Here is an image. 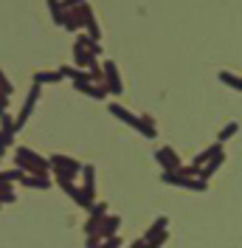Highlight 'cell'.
<instances>
[{
	"label": "cell",
	"mask_w": 242,
	"mask_h": 248,
	"mask_svg": "<svg viewBox=\"0 0 242 248\" xmlns=\"http://www.w3.org/2000/svg\"><path fill=\"white\" fill-rule=\"evenodd\" d=\"M155 161L164 167V172H181V167H183L181 155L175 153L172 147H158L155 150Z\"/></svg>",
	"instance_id": "cell-10"
},
{
	"label": "cell",
	"mask_w": 242,
	"mask_h": 248,
	"mask_svg": "<svg viewBox=\"0 0 242 248\" xmlns=\"http://www.w3.org/2000/svg\"><path fill=\"white\" fill-rule=\"evenodd\" d=\"M57 184H60L62 189H65V195H68L76 206H82V209H91L93 203H96V198H91V195L76 184V181H62V178H57Z\"/></svg>",
	"instance_id": "cell-9"
},
{
	"label": "cell",
	"mask_w": 242,
	"mask_h": 248,
	"mask_svg": "<svg viewBox=\"0 0 242 248\" xmlns=\"http://www.w3.org/2000/svg\"><path fill=\"white\" fill-rule=\"evenodd\" d=\"M74 46H82V48H88L93 57H102L105 51H102V43H96V40H91L88 34H76V40H74Z\"/></svg>",
	"instance_id": "cell-18"
},
{
	"label": "cell",
	"mask_w": 242,
	"mask_h": 248,
	"mask_svg": "<svg viewBox=\"0 0 242 248\" xmlns=\"http://www.w3.org/2000/svg\"><path fill=\"white\" fill-rule=\"evenodd\" d=\"M237 133H240V122H231V124H226V127L220 130L217 141H220V144H226V141H231L234 136H237Z\"/></svg>",
	"instance_id": "cell-23"
},
{
	"label": "cell",
	"mask_w": 242,
	"mask_h": 248,
	"mask_svg": "<svg viewBox=\"0 0 242 248\" xmlns=\"http://www.w3.org/2000/svg\"><path fill=\"white\" fill-rule=\"evenodd\" d=\"M82 96H91V99H107V88L105 85H96V82H82V85H74Z\"/></svg>",
	"instance_id": "cell-13"
},
{
	"label": "cell",
	"mask_w": 242,
	"mask_h": 248,
	"mask_svg": "<svg viewBox=\"0 0 242 248\" xmlns=\"http://www.w3.org/2000/svg\"><path fill=\"white\" fill-rule=\"evenodd\" d=\"M48 170L54 172L57 178H62V181H76L79 178V170H82V164L76 161V158H71V155H51L48 158Z\"/></svg>",
	"instance_id": "cell-4"
},
{
	"label": "cell",
	"mask_w": 242,
	"mask_h": 248,
	"mask_svg": "<svg viewBox=\"0 0 242 248\" xmlns=\"http://www.w3.org/2000/svg\"><path fill=\"white\" fill-rule=\"evenodd\" d=\"M130 248H147V243H144V240L138 237V240H136V243H133V246H130Z\"/></svg>",
	"instance_id": "cell-31"
},
{
	"label": "cell",
	"mask_w": 242,
	"mask_h": 248,
	"mask_svg": "<svg viewBox=\"0 0 242 248\" xmlns=\"http://www.w3.org/2000/svg\"><path fill=\"white\" fill-rule=\"evenodd\" d=\"M17 184H23L26 189H48V186H51V178H48V175H26V172H23V178H20Z\"/></svg>",
	"instance_id": "cell-14"
},
{
	"label": "cell",
	"mask_w": 242,
	"mask_h": 248,
	"mask_svg": "<svg viewBox=\"0 0 242 248\" xmlns=\"http://www.w3.org/2000/svg\"><path fill=\"white\" fill-rule=\"evenodd\" d=\"M91 20H96L93 9L88 6V3H82V6H74V9H65V17H62L60 29H65L68 34H76L79 29H85Z\"/></svg>",
	"instance_id": "cell-3"
},
{
	"label": "cell",
	"mask_w": 242,
	"mask_h": 248,
	"mask_svg": "<svg viewBox=\"0 0 242 248\" xmlns=\"http://www.w3.org/2000/svg\"><path fill=\"white\" fill-rule=\"evenodd\" d=\"M79 175H82V189H85L91 198H96V167H91V164H82Z\"/></svg>",
	"instance_id": "cell-12"
},
{
	"label": "cell",
	"mask_w": 242,
	"mask_h": 248,
	"mask_svg": "<svg viewBox=\"0 0 242 248\" xmlns=\"http://www.w3.org/2000/svg\"><path fill=\"white\" fill-rule=\"evenodd\" d=\"M166 229H169V217H158V220L152 223L150 229L144 232V237H152V234H158V232H166Z\"/></svg>",
	"instance_id": "cell-24"
},
{
	"label": "cell",
	"mask_w": 242,
	"mask_h": 248,
	"mask_svg": "<svg viewBox=\"0 0 242 248\" xmlns=\"http://www.w3.org/2000/svg\"><path fill=\"white\" fill-rule=\"evenodd\" d=\"M0 130H3V133H9V136H17V133H20V130H17V124H15V116H12L9 110L0 116Z\"/></svg>",
	"instance_id": "cell-22"
},
{
	"label": "cell",
	"mask_w": 242,
	"mask_h": 248,
	"mask_svg": "<svg viewBox=\"0 0 242 248\" xmlns=\"http://www.w3.org/2000/svg\"><path fill=\"white\" fill-rule=\"evenodd\" d=\"M6 110H9V96H3V93H0V116H3Z\"/></svg>",
	"instance_id": "cell-30"
},
{
	"label": "cell",
	"mask_w": 242,
	"mask_h": 248,
	"mask_svg": "<svg viewBox=\"0 0 242 248\" xmlns=\"http://www.w3.org/2000/svg\"><path fill=\"white\" fill-rule=\"evenodd\" d=\"M31 82L40 85V88H43V85H57V82H62V74L60 71H37Z\"/></svg>",
	"instance_id": "cell-17"
},
{
	"label": "cell",
	"mask_w": 242,
	"mask_h": 248,
	"mask_svg": "<svg viewBox=\"0 0 242 248\" xmlns=\"http://www.w3.org/2000/svg\"><path fill=\"white\" fill-rule=\"evenodd\" d=\"M220 82H223V85H228L231 91H237V93L242 91V79H240V74H231V71H220Z\"/></svg>",
	"instance_id": "cell-19"
},
{
	"label": "cell",
	"mask_w": 242,
	"mask_h": 248,
	"mask_svg": "<svg viewBox=\"0 0 242 248\" xmlns=\"http://www.w3.org/2000/svg\"><path fill=\"white\" fill-rule=\"evenodd\" d=\"M15 201H17L15 184H3V181H0V206H6V203H15Z\"/></svg>",
	"instance_id": "cell-20"
},
{
	"label": "cell",
	"mask_w": 242,
	"mask_h": 248,
	"mask_svg": "<svg viewBox=\"0 0 242 248\" xmlns=\"http://www.w3.org/2000/svg\"><path fill=\"white\" fill-rule=\"evenodd\" d=\"M40 93H43V88L31 82V88H29V96H26V102H23V108H20V113L15 116V124H17V130H23V127H26V122H29V116L34 113V108H37V102H40Z\"/></svg>",
	"instance_id": "cell-8"
},
{
	"label": "cell",
	"mask_w": 242,
	"mask_h": 248,
	"mask_svg": "<svg viewBox=\"0 0 242 248\" xmlns=\"http://www.w3.org/2000/svg\"><path fill=\"white\" fill-rule=\"evenodd\" d=\"M107 215V203H93L91 206V217H88V223H85V234H91L96 229V223Z\"/></svg>",
	"instance_id": "cell-16"
},
{
	"label": "cell",
	"mask_w": 242,
	"mask_h": 248,
	"mask_svg": "<svg viewBox=\"0 0 242 248\" xmlns=\"http://www.w3.org/2000/svg\"><path fill=\"white\" fill-rule=\"evenodd\" d=\"M62 9H74V6H82V3H88V0H60Z\"/></svg>",
	"instance_id": "cell-29"
},
{
	"label": "cell",
	"mask_w": 242,
	"mask_h": 248,
	"mask_svg": "<svg viewBox=\"0 0 242 248\" xmlns=\"http://www.w3.org/2000/svg\"><path fill=\"white\" fill-rule=\"evenodd\" d=\"M96 60H99V57H93L88 48L74 46V68H85V71H88V65H93Z\"/></svg>",
	"instance_id": "cell-15"
},
{
	"label": "cell",
	"mask_w": 242,
	"mask_h": 248,
	"mask_svg": "<svg viewBox=\"0 0 242 248\" xmlns=\"http://www.w3.org/2000/svg\"><path fill=\"white\" fill-rule=\"evenodd\" d=\"M0 93H3V96H12V93H15V85H12V79L6 77L3 68H0Z\"/></svg>",
	"instance_id": "cell-26"
},
{
	"label": "cell",
	"mask_w": 242,
	"mask_h": 248,
	"mask_svg": "<svg viewBox=\"0 0 242 248\" xmlns=\"http://www.w3.org/2000/svg\"><path fill=\"white\" fill-rule=\"evenodd\" d=\"M161 181L169 186H178V189H186V192H206L209 184L200 181V178H186V175H178V172H161Z\"/></svg>",
	"instance_id": "cell-7"
},
{
	"label": "cell",
	"mask_w": 242,
	"mask_h": 248,
	"mask_svg": "<svg viewBox=\"0 0 242 248\" xmlns=\"http://www.w3.org/2000/svg\"><path fill=\"white\" fill-rule=\"evenodd\" d=\"M93 248H121V237L119 234H113V237H105V240H99Z\"/></svg>",
	"instance_id": "cell-27"
},
{
	"label": "cell",
	"mask_w": 242,
	"mask_h": 248,
	"mask_svg": "<svg viewBox=\"0 0 242 248\" xmlns=\"http://www.w3.org/2000/svg\"><path fill=\"white\" fill-rule=\"evenodd\" d=\"M223 164H226V153H217L214 158H209V161H206V164L200 167V172H197V178L209 184V178H212V175H217V170H220Z\"/></svg>",
	"instance_id": "cell-11"
},
{
	"label": "cell",
	"mask_w": 242,
	"mask_h": 248,
	"mask_svg": "<svg viewBox=\"0 0 242 248\" xmlns=\"http://www.w3.org/2000/svg\"><path fill=\"white\" fill-rule=\"evenodd\" d=\"M119 229H121V217L119 215H105L99 223H96V229L88 234V248H93L99 240H105V237L119 234Z\"/></svg>",
	"instance_id": "cell-5"
},
{
	"label": "cell",
	"mask_w": 242,
	"mask_h": 248,
	"mask_svg": "<svg viewBox=\"0 0 242 248\" xmlns=\"http://www.w3.org/2000/svg\"><path fill=\"white\" fill-rule=\"evenodd\" d=\"M12 144H15V136H9V133H3V130H0V158L6 155V150H9Z\"/></svg>",
	"instance_id": "cell-28"
},
{
	"label": "cell",
	"mask_w": 242,
	"mask_h": 248,
	"mask_svg": "<svg viewBox=\"0 0 242 248\" xmlns=\"http://www.w3.org/2000/svg\"><path fill=\"white\" fill-rule=\"evenodd\" d=\"M102 85L107 88V96H121V93H124V82H121L119 65L113 60H107L105 65H102Z\"/></svg>",
	"instance_id": "cell-6"
},
{
	"label": "cell",
	"mask_w": 242,
	"mask_h": 248,
	"mask_svg": "<svg viewBox=\"0 0 242 248\" xmlns=\"http://www.w3.org/2000/svg\"><path fill=\"white\" fill-rule=\"evenodd\" d=\"M48 3V12H51V20H54V26H62V17H65V9H62L60 0H45Z\"/></svg>",
	"instance_id": "cell-21"
},
{
	"label": "cell",
	"mask_w": 242,
	"mask_h": 248,
	"mask_svg": "<svg viewBox=\"0 0 242 248\" xmlns=\"http://www.w3.org/2000/svg\"><path fill=\"white\" fill-rule=\"evenodd\" d=\"M23 178V170H0V181L3 184H17Z\"/></svg>",
	"instance_id": "cell-25"
},
{
	"label": "cell",
	"mask_w": 242,
	"mask_h": 248,
	"mask_svg": "<svg viewBox=\"0 0 242 248\" xmlns=\"http://www.w3.org/2000/svg\"><path fill=\"white\" fill-rule=\"evenodd\" d=\"M110 116H116L121 124H127V127H133L136 133H141L144 139H158V127H155V119H152L150 113H141V116H136L133 110H127L124 105H119V102H110Z\"/></svg>",
	"instance_id": "cell-1"
},
{
	"label": "cell",
	"mask_w": 242,
	"mask_h": 248,
	"mask_svg": "<svg viewBox=\"0 0 242 248\" xmlns=\"http://www.w3.org/2000/svg\"><path fill=\"white\" fill-rule=\"evenodd\" d=\"M15 164L17 170H23L26 175H48V158H43L40 153H34L29 147H17L15 150Z\"/></svg>",
	"instance_id": "cell-2"
}]
</instances>
